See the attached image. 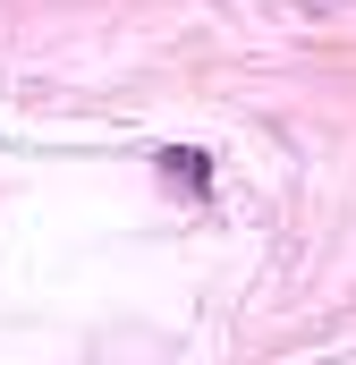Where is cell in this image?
<instances>
[{
  "instance_id": "obj_1",
  "label": "cell",
  "mask_w": 356,
  "mask_h": 365,
  "mask_svg": "<svg viewBox=\"0 0 356 365\" xmlns=\"http://www.w3.org/2000/svg\"><path fill=\"white\" fill-rule=\"evenodd\" d=\"M162 170H170V179H187V187H204V153H162Z\"/></svg>"
}]
</instances>
